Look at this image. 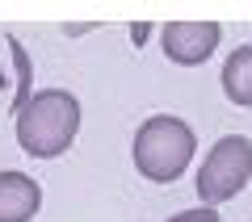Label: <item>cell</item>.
I'll list each match as a JSON object with an SVG mask.
<instances>
[{
	"label": "cell",
	"mask_w": 252,
	"mask_h": 222,
	"mask_svg": "<svg viewBox=\"0 0 252 222\" xmlns=\"http://www.w3.org/2000/svg\"><path fill=\"white\" fill-rule=\"evenodd\" d=\"M80 134V101L67 88H42L17 113V142L34 160H55Z\"/></svg>",
	"instance_id": "obj_1"
},
{
	"label": "cell",
	"mask_w": 252,
	"mask_h": 222,
	"mask_svg": "<svg viewBox=\"0 0 252 222\" xmlns=\"http://www.w3.org/2000/svg\"><path fill=\"white\" fill-rule=\"evenodd\" d=\"M193 151H198L193 126H189L185 117H172V113L147 117L135 130V142H130V160H135L139 176L156 180V185L181 180L185 168L193 164Z\"/></svg>",
	"instance_id": "obj_2"
},
{
	"label": "cell",
	"mask_w": 252,
	"mask_h": 222,
	"mask_svg": "<svg viewBox=\"0 0 252 222\" xmlns=\"http://www.w3.org/2000/svg\"><path fill=\"white\" fill-rule=\"evenodd\" d=\"M248 180H252V139L223 134L198 168V197L215 210V205L240 197Z\"/></svg>",
	"instance_id": "obj_3"
},
{
	"label": "cell",
	"mask_w": 252,
	"mask_h": 222,
	"mask_svg": "<svg viewBox=\"0 0 252 222\" xmlns=\"http://www.w3.org/2000/svg\"><path fill=\"white\" fill-rule=\"evenodd\" d=\"M219 42H223V26H219V21H168V26L160 29L164 55H168L172 63H181V67L206 63L210 55L219 51Z\"/></svg>",
	"instance_id": "obj_4"
},
{
	"label": "cell",
	"mask_w": 252,
	"mask_h": 222,
	"mask_svg": "<svg viewBox=\"0 0 252 222\" xmlns=\"http://www.w3.org/2000/svg\"><path fill=\"white\" fill-rule=\"evenodd\" d=\"M42 210V185L26 172H0V222H30Z\"/></svg>",
	"instance_id": "obj_5"
},
{
	"label": "cell",
	"mask_w": 252,
	"mask_h": 222,
	"mask_svg": "<svg viewBox=\"0 0 252 222\" xmlns=\"http://www.w3.org/2000/svg\"><path fill=\"white\" fill-rule=\"evenodd\" d=\"M223 92L231 105L252 109V42L235 46L223 63Z\"/></svg>",
	"instance_id": "obj_6"
},
{
	"label": "cell",
	"mask_w": 252,
	"mask_h": 222,
	"mask_svg": "<svg viewBox=\"0 0 252 222\" xmlns=\"http://www.w3.org/2000/svg\"><path fill=\"white\" fill-rule=\"evenodd\" d=\"M9 51H13V63H17V80H21L17 84V101H13V113H21V109H26V92H30V55L13 34H9Z\"/></svg>",
	"instance_id": "obj_7"
},
{
	"label": "cell",
	"mask_w": 252,
	"mask_h": 222,
	"mask_svg": "<svg viewBox=\"0 0 252 222\" xmlns=\"http://www.w3.org/2000/svg\"><path fill=\"white\" fill-rule=\"evenodd\" d=\"M164 222H219V210L198 205V210H181V214H172V218H164Z\"/></svg>",
	"instance_id": "obj_8"
},
{
	"label": "cell",
	"mask_w": 252,
	"mask_h": 222,
	"mask_svg": "<svg viewBox=\"0 0 252 222\" xmlns=\"http://www.w3.org/2000/svg\"><path fill=\"white\" fill-rule=\"evenodd\" d=\"M130 38H135V42L143 46L147 38H152V26H143V21H139V26H130Z\"/></svg>",
	"instance_id": "obj_9"
},
{
	"label": "cell",
	"mask_w": 252,
	"mask_h": 222,
	"mask_svg": "<svg viewBox=\"0 0 252 222\" xmlns=\"http://www.w3.org/2000/svg\"><path fill=\"white\" fill-rule=\"evenodd\" d=\"M89 29H97V26H63V34H72V38H80V34H89Z\"/></svg>",
	"instance_id": "obj_10"
}]
</instances>
